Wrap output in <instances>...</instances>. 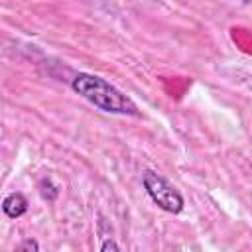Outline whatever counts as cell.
<instances>
[{
    "mask_svg": "<svg viewBox=\"0 0 252 252\" xmlns=\"http://www.w3.org/2000/svg\"><path fill=\"white\" fill-rule=\"evenodd\" d=\"M142 185L148 193V197L159 207L163 209L165 213H171V215H177L183 211V195L177 191L175 185H171L163 175L152 171V169H146L142 173Z\"/></svg>",
    "mask_w": 252,
    "mask_h": 252,
    "instance_id": "2",
    "label": "cell"
},
{
    "mask_svg": "<svg viewBox=\"0 0 252 252\" xmlns=\"http://www.w3.org/2000/svg\"><path fill=\"white\" fill-rule=\"evenodd\" d=\"M108 250H112V252H118V250H120V244H116L112 238H106V240L100 244V252H108Z\"/></svg>",
    "mask_w": 252,
    "mask_h": 252,
    "instance_id": "6",
    "label": "cell"
},
{
    "mask_svg": "<svg viewBox=\"0 0 252 252\" xmlns=\"http://www.w3.org/2000/svg\"><path fill=\"white\" fill-rule=\"evenodd\" d=\"M2 211L6 213V217L10 219H20L22 215H26L28 211V199L22 193H10L4 201H2Z\"/></svg>",
    "mask_w": 252,
    "mask_h": 252,
    "instance_id": "3",
    "label": "cell"
},
{
    "mask_svg": "<svg viewBox=\"0 0 252 252\" xmlns=\"http://www.w3.org/2000/svg\"><path fill=\"white\" fill-rule=\"evenodd\" d=\"M16 250H22V252H37L39 250V244H37V240H33V238H24L18 246H16Z\"/></svg>",
    "mask_w": 252,
    "mask_h": 252,
    "instance_id": "5",
    "label": "cell"
},
{
    "mask_svg": "<svg viewBox=\"0 0 252 252\" xmlns=\"http://www.w3.org/2000/svg\"><path fill=\"white\" fill-rule=\"evenodd\" d=\"M39 193H41L43 199H47V201H55V197L59 195V187H57L49 177H43V179L39 181Z\"/></svg>",
    "mask_w": 252,
    "mask_h": 252,
    "instance_id": "4",
    "label": "cell"
},
{
    "mask_svg": "<svg viewBox=\"0 0 252 252\" xmlns=\"http://www.w3.org/2000/svg\"><path fill=\"white\" fill-rule=\"evenodd\" d=\"M71 89L81 98H85L87 102H91L93 106H96L102 112L128 114V116H138L140 114L136 102L102 77H96V75H91V73H77L71 79Z\"/></svg>",
    "mask_w": 252,
    "mask_h": 252,
    "instance_id": "1",
    "label": "cell"
}]
</instances>
